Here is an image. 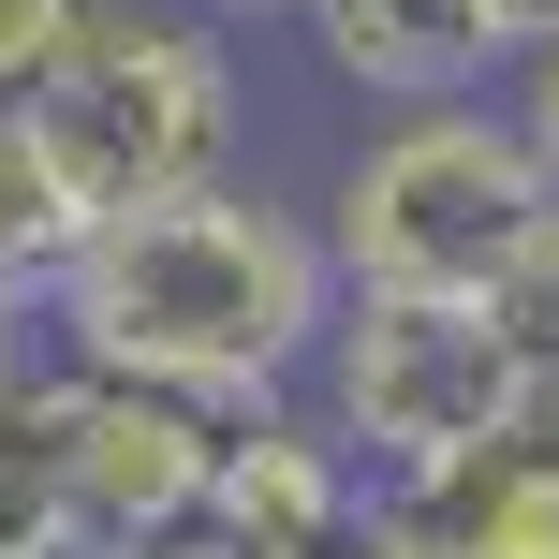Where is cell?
Segmentation results:
<instances>
[{"label":"cell","mask_w":559,"mask_h":559,"mask_svg":"<svg viewBox=\"0 0 559 559\" xmlns=\"http://www.w3.org/2000/svg\"><path fill=\"white\" fill-rule=\"evenodd\" d=\"M324 324H338V251L309 222V192L222 177V192L133 206L88 236L45 309V354L163 383L192 413H280L324 368Z\"/></svg>","instance_id":"cell-1"},{"label":"cell","mask_w":559,"mask_h":559,"mask_svg":"<svg viewBox=\"0 0 559 559\" xmlns=\"http://www.w3.org/2000/svg\"><path fill=\"white\" fill-rule=\"evenodd\" d=\"M338 251V295H515L559 251V177L515 118V88L486 104H413L368 118L309 192Z\"/></svg>","instance_id":"cell-2"},{"label":"cell","mask_w":559,"mask_h":559,"mask_svg":"<svg viewBox=\"0 0 559 559\" xmlns=\"http://www.w3.org/2000/svg\"><path fill=\"white\" fill-rule=\"evenodd\" d=\"M45 163L88 192V222H133V206L222 192L236 133H251V88H236V29L206 0H88L74 59L29 104Z\"/></svg>","instance_id":"cell-3"},{"label":"cell","mask_w":559,"mask_h":559,"mask_svg":"<svg viewBox=\"0 0 559 559\" xmlns=\"http://www.w3.org/2000/svg\"><path fill=\"white\" fill-rule=\"evenodd\" d=\"M309 413L354 442L368 486H427V472H456V456L545 427L559 368L486 295H338L324 368H309Z\"/></svg>","instance_id":"cell-4"},{"label":"cell","mask_w":559,"mask_h":559,"mask_svg":"<svg viewBox=\"0 0 559 559\" xmlns=\"http://www.w3.org/2000/svg\"><path fill=\"white\" fill-rule=\"evenodd\" d=\"M222 442H236V413H192V397H163V383H118V368H59L45 354V456H59V501H74L88 559L192 531L206 486H222Z\"/></svg>","instance_id":"cell-5"},{"label":"cell","mask_w":559,"mask_h":559,"mask_svg":"<svg viewBox=\"0 0 559 559\" xmlns=\"http://www.w3.org/2000/svg\"><path fill=\"white\" fill-rule=\"evenodd\" d=\"M295 29H309V59H324L368 118L486 104V88L515 74L501 29H486V0H295Z\"/></svg>","instance_id":"cell-6"},{"label":"cell","mask_w":559,"mask_h":559,"mask_svg":"<svg viewBox=\"0 0 559 559\" xmlns=\"http://www.w3.org/2000/svg\"><path fill=\"white\" fill-rule=\"evenodd\" d=\"M206 515H222L236 545H265V559H324V545L368 515V472H354V442H338L309 397H280V413H236Z\"/></svg>","instance_id":"cell-7"},{"label":"cell","mask_w":559,"mask_h":559,"mask_svg":"<svg viewBox=\"0 0 559 559\" xmlns=\"http://www.w3.org/2000/svg\"><path fill=\"white\" fill-rule=\"evenodd\" d=\"M397 501H413L427 559H559V413L427 472V486H397Z\"/></svg>","instance_id":"cell-8"},{"label":"cell","mask_w":559,"mask_h":559,"mask_svg":"<svg viewBox=\"0 0 559 559\" xmlns=\"http://www.w3.org/2000/svg\"><path fill=\"white\" fill-rule=\"evenodd\" d=\"M88 236H104V222H88V192L45 163V133L0 118V324L45 338V309H59V280H74Z\"/></svg>","instance_id":"cell-9"},{"label":"cell","mask_w":559,"mask_h":559,"mask_svg":"<svg viewBox=\"0 0 559 559\" xmlns=\"http://www.w3.org/2000/svg\"><path fill=\"white\" fill-rule=\"evenodd\" d=\"M0 559H88L59 456H45V368H29V397H0Z\"/></svg>","instance_id":"cell-10"},{"label":"cell","mask_w":559,"mask_h":559,"mask_svg":"<svg viewBox=\"0 0 559 559\" xmlns=\"http://www.w3.org/2000/svg\"><path fill=\"white\" fill-rule=\"evenodd\" d=\"M74 15H88V0H0V118L45 104V74L74 59Z\"/></svg>","instance_id":"cell-11"},{"label":"cell","mask_w":559,"mask_h":559,"mask_svg":"<svg viewBox=\"0 0 559 559\" xmlns=\"http://www.w3.org/2000/svg\"><path fill=\"white\" fill-rule=\"evenodd\" d=\"M486 29H501L515 74H531V59H559V0H486Z\"/></svg>","instance_id":"cell-12"},{"label":"cell","mask_w":559,"mask_h":559,"mask_svg":"<svg viewBox=\"0 0 559 559\" xmlns=\"http://www.w3.org/2000/svg\"><path fill=\"white\" fill-rule=\"evenodd\" d=\"M515 118H531V147H545V177H559V59H531V74H515Z\"/></svg>","instance_id":"cell-13"},{"label":"cell","mask_w":559,"mask_h":559,"mask_svg":"<svg viewBox=\"0 0 559 559\" xmlns=\"http://www.w3.org/2000/svg\"><path fill=\"white\" fill-rule=\"evenodd\" d=\"M118 559H265V545H236L222 515H192V531H163V545H118Z\"/></svg>","instance_id":"cell-14"},{"label":"cell","mask_w":559,"mask_h":559,"mask_svg":"<svg viewBox=\"0 0 559 559\" xmlns=\"http://www.w3.org/2000/svg\"><path fill=\"white\" fill-rule=\"evenodd\" d=\"M29 368H45V338H29V324H0V397H29Z\"/></svg>","instance_id":"cell-15"},{"label":"cell","mask_w":559,"mask_h":559,"mask_svg":"<svg viewBox=\"0 0 559 559\" xmlns=\"http://www.w3.org/2000/svg\"><path fill=\"white\" fill-rule=\"evenodd\" d=\"M206 15H295V0H206Z\"/></svg>","instance_id":"cell-16"}]
</instances>
